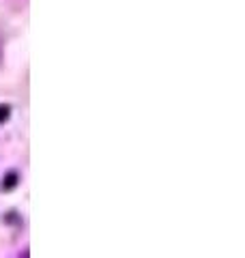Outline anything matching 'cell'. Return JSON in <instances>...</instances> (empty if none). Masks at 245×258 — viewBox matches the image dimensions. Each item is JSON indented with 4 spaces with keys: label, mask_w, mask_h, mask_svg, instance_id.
<instances>
[{
    "label": "cell",
    "mask_w": 245,
    "mask_h": 258,
    "mask_svg": "<svg viewBox=\"0 0 245 258\" xmlns=\"http://www.w3.org/2000/svg\"><path fill=\"white\" fill-rule=\"evenodd\" d=\"M7 183H3V189H11L13 187V185L15 183H18V174H15V172H11L9 176H7V179H5Z\"/></svg>",
    "instance_id": "1"
},
{
    "label": "cell",
    "mask_w": 245,
    "mask_h": 258,
    "mask_svg": "<svg viewBox=\"0 0 245 258\" xmlns=\"http://www.w3.org/2000/svg\"><path fill=\"white\" fill-rule=\"evenodd\" d=\"M9 106H0V123H3V120H7L9 118Z\"/></svg>",
    "instance_id": "2"
}]
</instances>
